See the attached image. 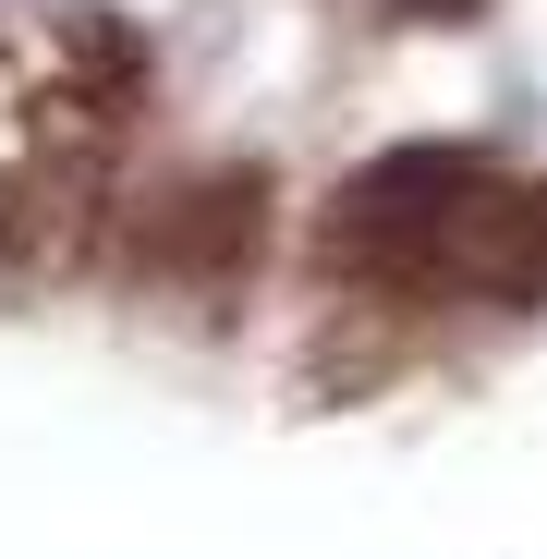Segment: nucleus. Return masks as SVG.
Here are the masks:
<instances>
[{
    "label": "nucleus",
    "mask_w": 547,
    "mask_h": 559,
    "mask_svg": "<svg viewBox=\"0 0 547 559\" xmlns=\"http://www.w3.org/2000/svg\"><path fill=\"white\" fill-rule=\"evenodd\" d=\"M134 37L85 0H0V243L61 219L134 110Z\"/></svg>",
    "instance_id": "obj_2"
},
{
    "label": "nucleus",
    "mask_w": 547,
    "mask_h": 559,
    "mask_svg": "<svg viewBox=\"0 0 547 559\" xmlns=\"http://www.w3.org/2000/svg\"><path fill=\"white\" fill-rule=\"evenodd\" d=\"M329 280L365 305H535L547 182L475 146H390L329 195Z\"/></svg>",
    "instance_id": "obj_1"
},
{
    "label": "nucleus",
    "mask_w": 547,
    "mask_h": 559,
    "mask_svg": "<svg viewBox=\"0 0 547 559\" xmlns=\"http://www.w3.org/2000/svg\"><path fill=\"white\" fill-rule=\"evenodd\" d=\"M390 13H414V25H463L475 0H390Z\"/></svg>",
    "instance_id": "obj_3"
}]
</instances>
